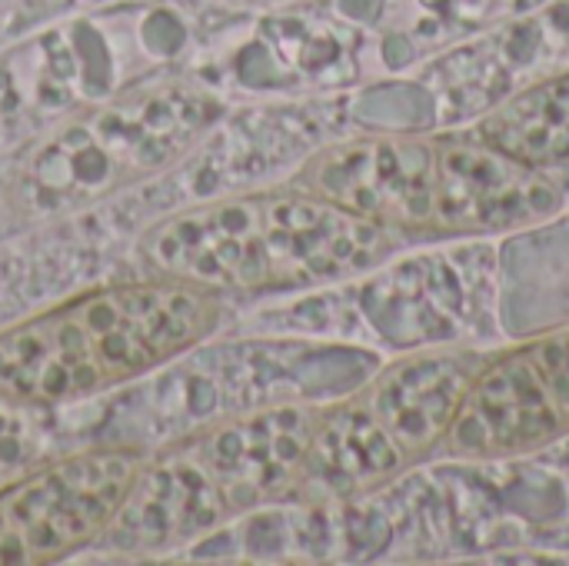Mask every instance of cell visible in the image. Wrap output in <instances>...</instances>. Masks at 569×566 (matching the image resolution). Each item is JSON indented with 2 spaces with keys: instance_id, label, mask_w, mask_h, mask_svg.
Here are the masks:
<instances>
[{
  "instance_id": "6da1fadb",
  "label": "cell",
  "mask_w": 569,
  "mask_h": 566,
  "mask_svg": "<svg viewBox=\"0 0 569 566\" xmlns=\"http://www.w3.org/2000/svg\"><path fill=\"white\" fill-rule=\"evenodd\" d=\"M220 294L147 277L90 287L0 330V404L60 407L117 390L203 344Z\"/></svg>"
},
{
  "instance_id": "7a4b0ae2",
  "label": "cell",
  "mask_w": 569,
  "mask_h": 566,
  "mask_svg": "<svg viewBox=\"0 0 569 566\" xmlns=\"http://www.w3.org/2000/svg\"><path fill=\"white\" fill-rule=\"evenodd\" d=\"M390 250L387 227L307 187L207 200L157 220L137 244L157 277L210 294H263L333 284Z\"/></svg>"
},
{
  "instance_id": "3957f363",
  "label": "cell",
  "mask_w": 569,
  "mask_h": 566,
  "mask_svg": "<svg viewBox=\"0 0 569 566\" xmlns=\"http://www.w3.org/2000/svg\"><path fill=\"white\" fill-rule=\"evenodd\" d=\"M320 410L270 407L220 417L147 457L120 517L100 544L167 550L257 507L293 500Z\"/></svg>"
},
{
  "instance_id": "277c9868",
  "label": "cell",
  "mask_w": 569,
  "mask_h": 566,
  "mask_svg": "<svg viewBox=\"0 0 569 566\" xmlns=\"http://www.w3.org/2000/svg\"><path fill=\"white\" fill-rule=\"evenodd\" d=\"M143 450L87 447L0 484V566L57 564L103 540L120 517Z\"/></svg>"
},
{
  "instance_id": "5b68a950",
  "label": "cell",
  "mask_w": 569,
  "mask_h": 566,
  "mask_svg": "<svg viewBox=\"0 0 569 566\" xmlns=\"http://www.w3.org/2000/svg\"><path fill=\"white\" fill-rule=\"evenodd\" d=\"M569 434V334L490 360L470 384L447 447L457 457H513Z\"/></svg>"
},
{
  "instance_id": "8992f818",
  "label": "cell",
  "mask_w": 569,
  "mask_h": 566,
  "mask_svg": "<svg viewBox=\"0 0 569 566\" xmlns=\"http://www.w3.org/2000/svg\"><path fill=\"white\" fill-rule=\"evenodd\" d=\"M300 187L380 227H413L437 210V147L407 140L340 143L313 153Z\"/></svg>"
},
{
  "instance_id": "52a82bcc",
  "label": "cell",
  "mask_w": 569,
  "mask_h": 566,
  "mask_svg": "<svg viewBox=\"0 0 569 566\" xmlns=\"http://www.w3.org/2000/svg\"><path fill=\"white\" fill-rule=\"evenodd\" d=\"M487 364L473 354L410 360L387 370L363 397H357L407 460L427 454L447 437L470 384Z\"/></svg>"
},
{
  "instance_id": "ba28073f",
  "label": "cell",
  "mask_w": 569,
  "mask_h": 566,
  "mask_svg": "<svg viewBox=\"0 0 569 566\" xmlns=\"http://www.w3.org/2000/svg\"><path fill=\"white\" fill-rule=\"evenodd\" d=\"M480 140L500 153L537 167H567L569 163V73L543 80L480 123Z\"/></svg>"
},
{
  "instance_id": "9c48e42d",
  "label": "cell",
  "mask_w": 569,
  "mask_h": 566,
  "mask_svg": "<svg viewBox=\"0 0 569 566\" xmlns=\"http://www.w3.org/2000/svg\"><path fill=\"white\" fill-rule=\"evenodd\" d=\"M30 407L0 404V477L30 467L40 457V427Z\"/></svg>"
}]
</instances>
